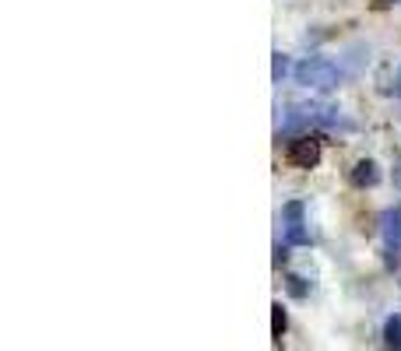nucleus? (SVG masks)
I'll list each match as a JSON object with an SVG mask.
<instances>
[{
  "label": "nucleus",
  "instance_id": "2",
  "mask_svg": "<svg viewBox=\"0 0 401 351\" xmlns=\"http://www.w3.org/2000/svg\"><path fill=\"white\" fill-rule=\"evenodd\" d=\"M289 162H293L296 169H317V166H320V141L310 137V134L296 137V141L289 144Z\"/></svg>",
  "mask_w": 401,
  "mask_h": 351
},
{
  "label": "nucleus",
  "instance_id": "8",
  "mask_svg": "<svg viewBox=\"0 0 401 351\" xmlns=\"http://www.w3.org/2000/svg\"><path fill=\"white\" fill-rule=\"evenodd\" d=\"M286 243H289V246H306V243H310V232H306V225H303V221L286 225Z\"/></svg>",
  "mask_w": 401,
  "mask_h": 351
},
{
  "label": "nucleus",
  "instance_id": "11",
  "mask_svg": "<svg viewBox=\"0 0 401 351\" xmlns=\"http://www.w3.org/2000/svg\"><path fill=\"white\" fill-rule=\"evenodd\" d=\"M282 221H286V225H293V221H303V204H300V200H289V204L282 207Z\"/></svg>",
  "mask_w": 401,
  "mask_h": 351
},
{
  "label": "nucleus",
  "instance_id": "7",
  "mask_svg": "<svg viewBox=\"0 0 401 351\" xmlns=\"http://www.w3.org/2000/svg\"><path fill=\"white\" fill-rule=\"evenodd\" d=\"M384 345L388 348H401V316H388V323H384Z\"/></svg>",
  "mask_w": 401,
  "mask_h": 351
},
{
  "label": "nucleus",
  "instance_id": "12",
  "mask_svg": "<svg viewBox=\"0 0 401 351\" xmlns=\"http://www.w3.org/2000/svg\"><path fill=\"white\" fill-rule=\"evenodd\" d=\"M286 257H289V243H286V246L278 243V246H275V263H286Z\"/></svg>",
  "mask_w": 401,
  "mask_h": 351
},
{
  "label": "nucleus",
  "instance_id": "3",
  "mask_svg": "<svg viewBox=\"0 0 401 351\" xmlns=\"http://www.w3.org/2000/svg\"><path fill=\"white\" fill-rule=\"evenodd\" d=\"M349 183H352V186H359V190L377 186V183H380V169H377V162H373V159L356 162V166H352V173H349Z\"/></svg>",
  "mask_w": 401,
  "mask_h": 351
},
{
  "label": "nucleus",
  "instance_id": "1",
  "mask_svg": "<svg viewBox=\"0 0 401 351\" xmlns=\"http://www.w3.org/2000/svg\"><path fill=\"white\" fill-rule=\"evenodd\" d=\"M293 78H296V85H303V88H320V91H327V88H334L341 81V71H338L331 60H324V57H306V60H300V64L293 67Z\"/></svg>",
  "mask_w": 401,
  "mask_h": 351
},
{
  "label": "nucleus",
  "instance_id": "9",
  "mask_svg": "<svg viewBox=\"0 0 401 351\" xmlns=\"http://www.w3.org/2000/svg\"><path fill=\"white\" fill-rule=\"evenodd\" d=\"M286 74H289V57H286V53H275V57H271V81L282 85Z\"/></svg>",
  "mask_w": 401,
  "mask_h": 351
},
{
  "label": "nucleus",
  "instance_id": "5",
  "mask_svg": "<svg viewBox=\"0 0 401 351\" xmlns=\"http://www.w3.org/2000/svg\"><path fill=\"white\" fill-rule=\"evenodd\" d=\"M377 88H380V95H401V64H388V67H380V74H377Z\"/></svg>",
  "mask_w": 401,
  "mask_h": 351
},
{
  "label": "nucleus",
  "instance_id": "6",
  "mask_svg": "<svg viewBox=\"0 0 401 351\" xmlns=\"http://www.w3.org/2000/svg\"><path fill=\"white\" fill-rule=\"evenodd\" d=\"M286 327H289V320H286V309H282V302H275V306H271V338H275V345H282V334H286Z\"/></svg>",
  "mask_w": 401,
  "mask_h": 351
},
{
  "label": "nucleus",
  "instance_id": "10",
  "mask_svg": "<svg viewBox=\"0 0 401 351\" xmlns=\"http://www.w3.org/2000/svg\"><path fill=\"white\" fill-rule=\"evenodd\" d=\"M286 288H289L293 299H306V295H310V281L300 277V274H289V277H286Z\"/></svg>",
  "mask_w": 401,
  "mask_h": 351
},
{
  "label": "nucleus",
  "instance_id": "4",
  "mask_svg": "<svg viewBox=\"0 0 401 351\" xmlns=\"http://www.w3.org/2000/svg\"><path fill=\"white\" fill-rule=\"evenodd\" d=\"M380 236H384L388 250L401 246V211H398V207H391V211H384V214H380Z\"/></svg>",
  "mask_w": 401,
  "mask_h": 351
}]
</instances>
